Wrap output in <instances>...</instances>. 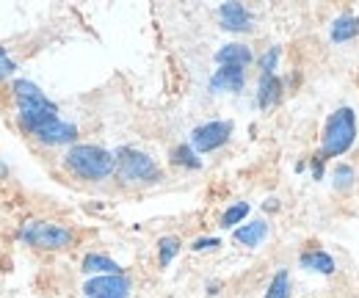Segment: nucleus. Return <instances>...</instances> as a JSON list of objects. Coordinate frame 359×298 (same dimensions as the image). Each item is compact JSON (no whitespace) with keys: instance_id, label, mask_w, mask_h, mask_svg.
<instances>
[{"instance_id":"nucleus-13","label":"nucleus","mask_w":359,"mask_h":298,"mask_svg":"<svg viewBox=\"0 0 359 298\" xmlns=\"http://www.w3.org/2000/svg\"><path fill=\"white\" fill-rule=\"evenodd\" d=\"M81 271H83V273H97V276H114V273H122L119 262H114L111 257H105V255H86L83 257Z\"/></svg>"},{"instance_id":"nucleus-14","label":"nucleus","mask_w":359,"mask_h":298,"mask_svg":"<svg viewBox=\"0 0 359 298\" xmlns=\"http://www.w3.org/2000/svg\"><path fill=\"white\" fill-rule=\"evenodd\" d=\"M357 34H359V20L354 14H343V17H337L334 25H332V42H337V44L354 39Z\"/></svg>"},{"instance_id":"nucleus-1","label":"nucleus","mask_w":359,"mask_h":298,"mask_svg":"<svg viewBox=\"0 0 359 298\" xmlns=\"http://www.w3.org/2000/svg\"><path fill=\"white\" fill-rule=\"evenodd\" d=\"M14 102L20 108V125L31 135L42 125L58 119V108L39 91V86L31 83V81H17L14 83Z\"/></svg>"},{"instance_id":"nucleus-6","label":"nucleus","mask_w":359,"mask_h":298,"mask_svg":"<svg viewBox=\"0 0 359 298\" xmlns=\"http://www.w3.org/2000/svg\"><path fill=\"white\" fill-rule=\"evenodd\" d=\"M232 135V122H208V125H199V128L191 133V149L194 152H213L219 147H224Z\"/></svg>"},{"instance_id":"nucleus-8","label":"nucleus","mask_w":359,"mask_h":298,"mask_svg":"<svg viewBox=\"0 0 359 298\" xmlns=\"http://www.w3.org/2000/svg\"><path fill=\"white\" fill-rule=\"evenodd\" d=\"M36 141H42L47 147H61V144H72L78 138V128L69 125V122H61V119H53L34 133Z\"/></svg>"},{"instance_id":"nucleus-23","label":"nucleus","mask_w":359,"mask_h":298,"mask_svg":"<svg viewBox=\"0 0 359 298\" xmlns=\"http://www.w3.org/2000/svg\"><path fill=\"white\" fill-rule=\"evenodd\" d=\"M14 69H17V64L11 61V55L0 47V83L3 81H8V75H14Z\"/></svg>"},{"instance_id":"nucleus-3","label":"nucleus","mask_w":359,"mask_h":298,"mask_svg":"<svg viewBox=\"0 0 359 298\" xmlns=\"http://www.w3.org/2000/svg\"><path fill=\"white\" fill-rule=\"evenodd\" d=\"M354 141H357V114H354V108H337L323 125L320 158L346 155L354 147Z\"/></svg>"},{"instance_id":"nucleus-2","label":"nucleus","mask_w":359,"mask_h":298,"mask_svg":"<svg viewBox=\"0 0 359 298\" xmlns=\"http://www.w3.org/2000/svg\"><path fill=\"white\" fill-rule=\"evenodd\" d=\"M64 163L75 177L97 182V180H105L116 171V155H111L108 149L94 147V144H75L67 152Z\"/></svg>"},{"instance_id":"nucleus-12","label":"nucleus","mask_w":359,"mask_h":298,"mask_svg":"<svg viewBox=\"0 0 359 298\" xmlns=\"http://www.w3.org/2000/svg\"><path fill=\"white\" fill-rule=\"evenodd\" d=\"M252 50L246 47V44H224L219 53H216V61L222 64V67H246V64H252Z\"/></svg>"},{"instance_id":"nucleus-11","label":"nucleus","mask_w":359,"mask_h":298,"mask_svg":"<svg viewBox=\"0 0 359 298\" xmlns=\"http://www.w3.org/2000/svg\"><path fill=\"white\" fill-rule=\"evenodd\" d=\"M266 235H269V224H266V221H252V224L238 226L232 238H235V243L255 249V246H260V243L266 241Z\"/></svg>"},{"instance_id":"nucleus-21","label":"nucleus","mask_w":359,"mask_h":298,"mask_svg":"<svg viewBox=\"0 0 359 298\" xmlns=\"http://www.w3.org/2000/svg\"><path fill=\"white\" fill-rule=\"evenodd\" d=\"M354 177H357V171L351 169L348 163H340V166L334 169V174H332V180H334V188H337V191H348V188L354 185Z\"/></svg>"},{"instance_id":"nucleus-7","label":"nucleus","mask_w":359,"mask_h":298,"mask_svg":"<svg viewBox=\"0 0 359 298\" xmlns=\"http://www.w3.org/2000/svg\"><path fill=\"white\" fill-rule=\"evenodd\" d=\"M86 298H128L130 296V279L125 273L114 276H94L83 285Z\"/></svg>"},{"instance_id":"nucleus-18","label":"nucleus","mask_w":359,"mask_h":298,"mask_svg":"<svg viewBox=\"0 0 359 298\" xmlns=\"http://www.w3.org/2000/svg\"><path fill=\"white\" fill-rule=\"evenodd\" d=\"M172 163L188 166V169H199V166H202V161L196 158V152L191 149V144H182V147H177V149L172 152Z\"/></svg>"},{"instance_id":"nucleus-25","label":"nucleus","mask_w":359,"mask_h":298,"mask_svg":"<svg viewBox=\"0 0 359 298\" xmlns=\"http://www.w3.org/2000/svg\"><path fill=\"white\" fill-rule=\"evenodd\" d=\"M3 177H6V166H3V163H0V180H3Z\"/></svg>"},{"instance_id":"nucleus-19","label":"nucleus","mask_w":359,"mask_h":298,"mask_svg":"<svg viewBox=\"0 0 359 298\" xmlns=\"http://www.w3.org/2000/svg\"><path fill=\"white\" fill-rule=\"evenodd\" d=\"M246 215H249V205H246V202H235V205L226 208V213L222 215V226H224V229H232V226H238Z\"/></svg>"},{"instance_id":"nucleus-22","label":"nucleus","mask_w":359,"mask_h":298,"mask_svg":"<svg viewBox=\"0 0 359 298\" xmlns=\"http://www.w3.org/2000/svg\"><path fill=\"white\" fill-rule=\"evenodd\" d=\"M279 61V47H271L266 55H260V78H271Z\"/></svg>"},{"instance_id":"nucleus-4","label":"nucleus","mask_w":359,"mask_h":298,"mask_svg":"<svg viewBox=\"0 0 359 298\" xmlns=\"http://www.w3.org/2000/svg\"><path fill=\"white\" fill-rule=\"evenodd\" d=\"M116 171H119V180H125L128 185H152L161 180L158 163L147 152L128 149V147L116 152Z\"/></svg>"},{"instance_id":"nucleus-5","label":"nucleus","mask_w":359,"mask_h":298,"mask_svg":"<svg viewBox=\"0 0 359 298\" xmlns=\"http://www.w3.org/2000/svg\"><path fill=\"white\" fill-rule=\"evenodd\" d=\"M20 241L36 249H45V252H55L72 243V232L58 224H47V221H25L20 229Z\"/></svg>"},{"instance_id":"nucleus-20","label":"nucleus","mask_w":359,"mask_h":298,"mask_svg":"<svg viewBox=\"0 0 359 298\" xmlns=\"http://www.w3.org/2000/svg\"><path fill=\"white\" fill-rule=\"evenodd\" d=\"M180 255V238H161V243H158V259H161V265H169L175 257Z\"/></svg>"},{"instance_id":"nucleus-9","label":"nucleus","mask_w":359,"mask_h":298,"mask_svg":"<svg viewBox=\"0 0 359 298\" xmlns=\"http://www.w3.org/2000/svg\"><path fill=\"white\" fill-rule=\"evenodd\" d=\"M219 20H222L226 31H235V34H243V31L255 28V17L249 14V8L243 3H224L219 8Z\"/></svg>"},{"instance_id":"nucleus-15","label":"nucleus","mask_w":359,"mask_h":298,"mask_svg":"<svg viewBox=\"0 0 359 298\" xmlns=\"http://www.w3.org/2000/svg\"><path fill=\"white\" fill-rule=\"evenodd\" d=\"M299 262H302V268L315 271V273H323V276L334 273V259L326 255V252H304V255L299 257Z\"/></svg>"},{"instance_id":"nucleus-10","label":"nucleus","mask_w":359,"mask_h":298,"mask_svg":"<svg viewBox=\"0 0 359 298\" xmlns=\"http://www.w3.org/2000/svg\"><path fill=\"white\" fill-rule=\"evenodd\" d=\"M246 83V69L243 67H222L210 78V91H241Z\"/></svg>"},{"instance_id":"nucleus-24","label":"nucleus","mask_w":359,"mask_h":298,"mask_svg":"<svg viewBox=\"0 0 359 298\" xmlns=\"http://www.w3.org/2000/svg\"><path fill=\"white\" fill-rule=\"evenodd\" d=\"M219 246H222L219 238H199L191 249H194V252H210V249H219Z\"/></svg>"},{"instance_id":"nucleus-17","label":"nucleus","mask_w":359,"mask_h":298,"mask_svg":"<svg viewBox=\"0 0 359 298\" xmlns=\"http://www.w3.org/2000/svg\"><path fill=\"white\" fill-rule=\"evenodd\" d=\"M266 298H290V273L287 271H276L271 279Z\"/></svg>"},{"instance_id":"nucleus-16","label":"nucleus","mask_w":359,"mask_h":298,"mask_svg":"<svg viewBox=\"0 0 359 298\" xmlns=\"http://www.w3.org/2000/svg\"><path fill=\"white\" fill-rule=\"evenodd\" d=\"M282 97V81L276 75L271 78H260V91H257V105L260 108H271L276 100Z\"/></svg>"}]
</instances>
